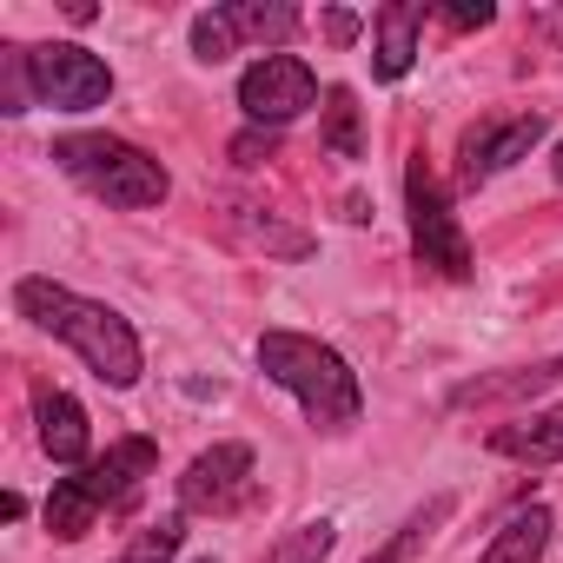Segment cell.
<instances>
[{
  "label": "cell",
  "mask_w": 563,
  "mask_h": 563,
  "mask_svg": "<svg viewBox=\"0 0 563 563\" xmlns=\"http://www.w3.org/2000/svg\"><path fill=\"white\" fill-rule=\"evenodd\" d=\"M14 312L41 332H54L60 345L80 352V365L113 385V391H133L140 372H146V352H140V332L126 312L100 306V299H80L74 286H54V278H21L14 286Z\"/></svg>",
  "instance_id": "6da1fadb"
},
{
  "label": "cell",
  "mask_w": 563,
  "mask_h": 563,
  "mask_svg": "<svg viewBox=\"0 0 563 563\" xmlns=\"http://www.w3.org/2000/svg\"><path fill=\"white\" fill-rule=\"evenodd\" d=\"M258 372L272 385H286L306 411L312 431L325 438H345L358 418H365V385L358 372L345 365V352H332L325 339H306V332H258Z\"/></svg>",
  "instance_id": "7a4b0ae2"
},
{
  "label": "cell",
  "mask_w": 563,
  "mask_h": 563,
  "mask_svg": "<svg viewBox=\"0 0 563 563\" xmlns=\"http://www.w3.org/2000/svg\"><path fill=\"white\" fill-rule=\"evenodd\" d=\"M54 166L67 179H80L93 199L126 206V212H146L173 192L166 166L153 153H140L133 140H120V133H67V140H54Z\"/></svg>",
  "instance_id": "3957f363"
},
{
  "label": "cell",
  "mask_w": 563,
  "mask_h": 563,
  "mask_svg": "<svg viewBox=\"0 0 563 563\" xmlns=\"http://www.w3.org/2000/svg\"><path fill=\"white\" fill-rule=\"evenodd\" d=\"M405 212H411V252H418V265H431L438 278H471V239H464V225L451 212V192L438 186V173H431L424 153L405 166Z\"/></svg>",
  "instance_id": "277c9868"
},
{
  "label": "cell",
  "mask_w": 563,
  "mask_h": 563,
  "mask_svg": "<svg viewBox=\"0 0 563 563\" xmlns=\"http://www.w3.org/2000/svg\"><path fill=\"white\" fill-rule=\"evenodd\" d=\"M27 74H34V100L41 107H60V113H93L113 100V67L74 41H47V47H27Z\"/></svg>",
  "instance_id": "5b68a950"
},
{
  "label": "cell",
  "mask_w": 563,
  "mask_h": 563,
  "mask_svg": "<svg viewBox=\"0 0 563 563\" xmlns=\"http://www.w3.org/2000/svg\"><path fill=\"white\" fill-rule=\"evenodd\" d=\"M239 107H245L252 126L278 133L286 120H299L306 107H319V74L299 54H265V60H252L239 74Z\"/></svg>",
  "instance_id": "8992f818"
},
{
  "label": "cell",
  "mask_w": 563,
  "mask_h": 563,
  "mask_svg": "<svg viewBox=\"0 0 563 563\" xmlns=\"http://www.w3.org/2000/svg\"><path fill=\"white\" fill-rule=\"evenodd\" d=\"M537 140H543V113H510V120L464 126V140H457V186L477 192L484 179H497L504 166H517Z\"/></svg>",
  "instance_id": "52a82bcc"
},
{
  "label": "cell",
  "mask_w": 563,
  "mask_h": 563,
  "mask_svg": "<svg viewBox=\"0 0 563 563\" xmlns=\"http://www.w3.org/2000/svg\"><path fill=\"white\" fill-rule=\"evenodd\" d=\"M252 444H212L186 464L179 477V504L186 510H212V517H232L252 504Z\"/></svg>",
  "instance_id": "ba28073f"
},
{
  "label": "cell",
  "mask_w": 563,
  "mask_h": 563,
  "mask_svg": "<svg viewBox=\"0 0 563 563\" xmlns=\"http://www.w3.org/2000/svg\"><path fill=\"white\" fill-rule=\"evenodd\" d=\"M153 464H159V444H153V438H120V444H107V457H93L74 484L87 490L93 510H120V504L140 497V484L153 477Z\"/></svg>",
  "instance_id": "9c48e42d"
},
{
  "label": "cell",
  "mask_w": 563,
  "mask_h": 563,
  "mask_svg": "<svg viewBox=\"0 0 563 563\" xmlns=\"http://www.w3.org/2000/svg\"><path fill=\"white\" fill-rule=\"evenodd\" d=\"M372 74L378 80H405L411 60H418V34H424V8L418 0H391V8L372 14Z\"/></svg>",
  "instance_id": "30bf717a"
},
{
  "label": "cell",
  "mask_w": 563,
  "mask_h": 563,
  "mask_svg": "<svg viewBox=\"0 0 563 563\" xmlns=\"http://www.w3.org/2000/svg\"><path fill=\"white\" fill-rule=\"evenodd\" d=\"M225 232H232L239 245L265 252V258H306V252H312V232L286 225L278 212H265V206H245V199H232V206H225Z\"/></svg>",
  "instance_id": "8fae6325"
},
{
  "label": "cell",
  "mask_w": 563,
  "mask_h": 563,
  "mask_svg": "<svg viewBox=\"0 0 563 563\" xmlns=\"http://www.w3.org/2000/svg\"><path fill=\"white\" fill-rule=\"evenodd\" d=\"M556 378H563V358H537V365H517V372H497V378H464L451 391V405L457 411H471V405H523V398L550 391Z\"/></svg>",
  "instance_id": "7c38bea8"
},
{
  "label": "cell",
  "mask_w": 563,
  "mask_h": 563,
  "mask_svg": "<svg viewBox=\"0 0 563 563\" xmlns=\"http://www.w3.org/2000/svg\"><path fill=\"white\" fill-rule=\"evenodd\" d=\"M490 451L517 457V464H563V405H550V411H537L523 424H497Z\"/></svg>",
  "instance_id": "4fadbf2b"
},
{
  "label": "cell",
  "mask_w": 563,
  "mask_h": 563,
  "mask_svg": "<svg viewBox=\"0 0 563 563\" xmlns=\"http://www.w3.org/2000/svg\"><path fill=\"white\" fill-rule=\"evenodd\" d=\"M34 418H41V451H47L54 464H87V411H80V398L41 391Z\"/></svg>",
  "instance_id": "5bb4252c"
},
{
  "label": "cell",
  "mask_w": 563,
  "mask_h": 563,
  "mask_svg": "<svg viewBox=\"0 0 563 563\" xmlns=\"http://www.w3.org/2000/svg\"><path fill=\"white\" fill-rule=\"evenodd\" d=\"M550 530H556V517H550L543 504H523V510H510V517H504V530L490 537V550H484L477 563H543Z\"/></svg>",
  "instance_id": "9a60e30c"
},
{
  "label": "cell",
  "mask_w": 563,
  "mask_h": 563,
  "mask_svg": "<svg viewBox=\"0 0 563 563\" xmlns=\"http://www.w3.org/2000/svg\"><path fill=\"white\" fill-rule=\"evenodd\" d=\"M451 510H457V497H451V490H431V497H424V504H418V510H411V517H405V523L372 550V556H365V563H411V556H418L444 523H451Z\"/></svg>",
  "instance_id": "2e32d148"
},
{
  "label": "cell",
  "mask_w": 563,
  "mask_h": 563,
  "mask_svg": "<svg viewBox=\"0 0 563 563\" xmlns=\"http://www.w3.org/2000/svg\"><path fill=\"white\" fill-rule=\"evenodd\" d=\"M219 14L232 21L239 41H258V47H286L299 34V8H286V0H232Z\"/></svg>",
  "instance_id": "e0dca14e"
},
{
  "label": "cell",
  "mask_w": 563,
  "mask_h": 563,
  "mask_svg": "<svg viewBox=\"0 0 563 563\" xmlns=\"http://www.w3.org/2000/svg\"><path fill=\"white\" fill-rule=\"evenodd\" d=\"M325 153L332 159H358L365 153V140H358V93L352 87L325 93Z\"/></svg>",
  "instance_id": "ac0fdd59"
},
{
  "label": "cell",
  "mask_w": 563,
  "mask_h": 563,
  "mask_svg": "<svg viewBox=\"0 0 563 563\" xmlns=\"http://www.w3.org/2000/svg\"><path fill=\"white\" fill-rule=\"evenodd\" d=\"M93 523H100V510L87 504V490H80L74 477H60V484H54V497H47V530H54L60 543H74V537H87Z\"/></svg>",
  "instance_id": "d6986e66"
},
{
  "label": "cell",
  "mask_w": 563,
  "mask_h": 563,
  "mask_svg": "<svg viewBox=\"0 0 563 563\" xmlns=\"http://www.w3.org/2000/svg\"><path fill=\"white\" fill-rule=\"evenodd\" d=\"M332 543H339V530L319 517V523H299V530H286L272 550H265V563H325L332 556Z\"/></svg>",
  "instance_id": "ffe728a7"
},
{
  "label": "cell",
  "mask_w": 563,
  "mask_h": 563,
  "mask_svg": "<svg viewBox=\"0 0 563 563\" xmlns=\"http://www.w3.org/2000/svg\"><path fill=\"white\" fill-rule=\"evenodd\" d=\"M27 107H34L27 47H0V113H27Z\"/></svg>",
  "instance_id": "44dd1931"
},
{
  "label": "cell",
  "mask_w": 563,
  "mask_h": 563,
  "mask_svg": "<svg viewBox=\"0 0 563 563\" xmlns=\"http://www.w3.org/2000/svg\"><path fill=\"white\" fill-rule=\"evenodd\" d=\"M179 537H186V530H179V517H159V523H146V530L126 543V556H120V563H173V556H179Z\"/></svg>",
  "instance_id": "7402d4cb"
},
{
  "label": "cell",
  "mask_w": 563,
  "mask_h": 563,
  "mask_svg": "<svg viewBox=\"0 0 563 563\" xmlns=\"http://www.w3.org/2000/svg\"><path fill=\"white\" fill-rule=\"evenodd\" d=\"M232 47H239V34H232V21H225L219 8L192 21V60H206V67H219V60H225Z\"/></svg>",
  "instance_id": "603a6c76"
},
{
  "label": "cell",
  "mask_w": 563,
  "mask_h": 563,
  "mask_svg": "<svg viewBox=\"0 0 563 563\" xmlns=\"http://www.w3.org/2000/svg\"><path fill=\"white\" fill-rule=\"evenodd\" d=\"M272 153H278V133H272V126H252V133L232 140V159H239V166H258V159H272Z\"/></svg>",
  "instance_id": "cb8c5ba5"
},
{
  "label": "cell",
  "mask_w": 563,
  "mask_h": 563,
  "mask_svg": "<svg viewBox=\"0 0 563 563\" xmlns=\"http://www.w3.org/2000/svg\"><path fill=\"white\" fill-rule=\"evenodd\" d=\"M444 21H451V27H490L497 8H490V0H457V8H444Z\"/></svg>",
  "instance_id": "d4e9b609"
},
{
  "label": "cell",
  "mask_w": 563,
  "mask_h": 563,
  "mask_svg": "<svg viewBox=\"0 0 563 563\" xmlns=\"http://www.w3.org/2000/svg\"><path fill=\"white\" fill-rule=\"evenodd\" d=\"M325 34H332V47H352V41H358V14H352V8H332V14H325Z\"/></svg>",
  "instance_id": "484cf974"
},
{
  "label": "cell",
  "mask_w": 563,
  "mask_h": 563,
  "mask_svg": "<svg viewBox=\"0 0 563 563\" xmlns=\"http://www.w3.org/2000/svg\"><path fill=\"white\" fill-rule=\"evenodd\" d=\"M0 517H8V523H14V517H27V497H21V490H8V497H0Z\"/></svg>",
  "instance_id": "4316f807"
},
{
  "label": "cell",
  "mask_w": 563,
  "mask_h": 563,
  "mask_svg": "<svg viewBox=\"0 0 563 563\" xmlns=\"http://www.w3.org/2000/svg\"><path fill=\"white\" fill-rule=\"evenodd\" d=\"M537 27H543L550 41H563V8H556V14H537Z\"/></svg>",
  "instance_id": "83f0119b"
},
{
  "label": "cell",
  "mask_w": 563,
  "mask_h": 563,
  "mask_svg": "<svg viewBox=\"0 0 563 563\" xmlns=\"http://www.w3.org/2000/svg\"><path fill=\"white\" fill-rule=\"evenodd\" d=\"M550 173H556V186H563V140H556V159H550Z\"/></svg>",
  "instance_id": "f1b7e54d"
},
{
  "label": "cell",
  "mask_w": 563,
  "mask_h": 563,
  "mask_svg": "<svg viewBox=\"0 0 563 563\" xmlns=\"http://www.w3.org/2000/svg\"><path fill=\"white\" fill-rule=\"evenodd\" d=\"M199 563H212V556H199Z\"/></svg>",
  "instance_id": "f546056e"
}]
</instances>
